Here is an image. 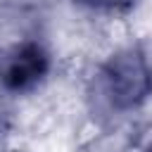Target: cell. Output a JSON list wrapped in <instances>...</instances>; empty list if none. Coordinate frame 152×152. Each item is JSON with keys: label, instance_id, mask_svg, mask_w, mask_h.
Returning a JSON list of instances; mask_svg holds the SVG:
<instances>
[{"label": "cell", "instance_id": "3957f363", "mask_svg": "<svg viewBox=\"0 0 152 152\" xmlns=\"http://www.w3.org/2000/svg\"><path fill=\"white\" fill-rule=\"evenodd\" d=\"M76 5H83V7H90V10H121L126 5H131V0H71Z\"/></svg>", "mask_w": 152, "mask_h": 152}, {"label": "cell", "instance_id": "277c9868", "mask_svg": "<svg viewBox=\"0 0 152 152\" xmlns=\"http://www.w3.org/2000/svg\"><path fill=\"white\" fill-rule=\"evenodd\" d=\"M150 152H152V147H150Z\"/></svg>", "mask_w": 152, "mask_h": 152}, {"label": "cell", "instance_id": "6da1fadb", "mask_svg": "<svg viewBox=\"0 0 152 152\" xmlns=\"http://www.w3.org/2000/svg\"><path fill=\"white\" fill-rule=\"evenodd\" d=\"M97 102L114 112L126 114L140 107L152 95V57L145 48H126L112 55L95 74Z\"/></svg>", "mask_w": 152, "mask_h": 152}, {"label": "cell", "instance_id": "7a4b0ae2", "mask_svg": "<svg viewBox=\"0 0 152 152\" xmlns=\"http://www.w3.org/2000/svg\"><path fill=\"white\" fill-rule=\"evenodd\" d=\"M50 71V52L36 38H24L0 52V88L7 93L33 90Z\"/></svg>", "mask_w": 152, "mask_h": 152}]
</instances>
